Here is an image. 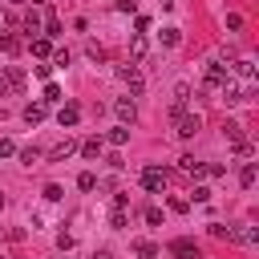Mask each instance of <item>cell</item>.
I'll return each mask as SVG.
<instances>
[{"instance_id": "6da1fadb", "label": "cell", "mask_w": 259, "mask_h": 259, "mask_svg": "<svg viewBox=\"0 0 259 259\" xmlns=\"http://www.w3.org/2000/svg\"><path fill=\"white\" fill-rule=\"evenodd\" d=\"M142 186H146L150 194H162V190H166V170H158V166H146V170H142Z\"/></svg>"}, {"instance_id": "7a4b0ae2", "label": "cell", "mask_w": 259, "mask_h": 259, "mask_svg": "<svg viewBox=\"0 0 259 259\" xmlns=\"http://www.w3.org/2000/svg\"><path fill=\"white\" fill-rule=\"evenodd\" d=\"M16 89H24V73L12 65V69L0 73V97H8V93H16Z\"/></svg>"}, {"instance_id": "3957f363", "label": "cell", "mask_w": 259, "mask_h": 259, "mask_svg": "<svg viewBox=\"0 0 259 259\" xmlns=\"http://www.w3.org/2000/svg\"><path fill=\"white\" fill-rule=\"evenodd\" d=\"M202 81H206V89H223V85L231 81V73H227V65L210 61V65H206V77H202Z\"/></svg>"}, {"instance_id": "277c9868", "label": "cell", "mask_w": 259, "mask_h": 259, "mask_svg": "<svg viewBox=\"0 0 259 259\" xmlns=\"http://www.w3.org/2000/svg\"><path fill=\"white\" fill-rule=\"evenodd\" d=\"M174 134H178V138H194V134H198V113H186V109H182V113L174 117Z\"/></svg>"}, {"instance_id": "5b68a950", "label": "cell", "mask_w": 259, "mask_h": 259, "mask_svg": "<svg viewBox=\"0 0 259 259\" xmlns=\"http://www.w3.org/2000/svg\"><path fill=\"white\" fill-rule=\"evenodd\" d=\"M121 81L130 85V93H134V97L146 89V81H142V73H138V65H134V61H130V65H121Z\"/></svg>"}, {"instance_id": "8992f818", "label": "cell", "mask_w": 259, "mask_h": 259, "mask_svg": "<svg viewBox=\"0 0 259 259\" xmlns=\"http://www.w3.org/2000/svg\"><path fill=\"white\" fill-rule=\"evenodd\" d=\"M73 150H77V138H69V134H65V138H61V142H57V146L49 150V162H65V158H69Z\"/></svg>"}, {"instance_id": "52a82bcc", "label": "cell", "mask_w": 259, "mask_h": 259, "mask_svg": "<svg viewBox=\"0 0 259 259\" xmlns=\"http://www.w3.org/2000/svg\"><path fill=\"white\" fill-rule=\"evenodd\" d=\"M170 255L174 259H198V247H194V239H174L170 243Z\"/></svg>"}, {"instance_id": "ba28073f", "label": "cell", "mask_w": 259, "mask_h": 259, "mask_svg": "<svg viewBox=\"0 0 259 259\" xmlns=\"http://www.w3.org/2000/svg\"><path fill=\"white\" fill-rule=\"evenodd\" d=\"M227 73H235V77H239V81H247V85L255 81V65H251L247 57H235V65H231Z\"/></svg>"}, {"instance_id": "9c48e42d", "label": "cell", "mask_w": 259, "mask_h": 259, "mask_svg": "<svg viewBox=\"0 0 259 259\" xmlns=\"http://www.w3.org/2000/svg\"><path fill=\"white\" fill-rule=\"evenodd\" d=\"M57 121H61V130H73V125L81 121V109H77V105H61V109H57Z\"/></svg>"}, {"instance_id": "30bf717a", "label": "cell", "mask_w": 259, "mask_h": 259, "mask_svg": "<svg viewBox=\"0 0 259 259\" xmlns=\"http://www.w3.org/2000/svg\"><path fill=\"white\" fill-rule=\"evenodd\" d=\"M113 109H117V117H121L125 125H130V121L138 117V109H134V101H130V97H121V101H113Z\"/></svg>"}, {"instance_id": "8fae6325", "label": "cell", "mask_w": 259, "mask_h": 259, "mask_svg": "<svg viewBox=\"0 0 259 259\" xmlns=\"http://www.w3.org/2000/svg\"><path fill=\"white\" fill-rule=\"evenodd\" d=\"M178 166H182V174H190V178H202V174H206V166H202V162H194L190 154H186V158H178Z\"/></svg>"}, {"instance_id": "7c38bea8", "label": "cell", "mask_w": 259, "mask_h": 259, "mask_svg": "<svg viewBox=\"0 0 259 259\" xmlns=\"http://www.w3.org/2000/svg\"><path fill=\"white\" fill-rule=\"evenodd\" d=\"M130 61H134V65H142V61H146V36H142V32H138V36H134V45H130Z\"/></svg>"}, {"instance_id": "4fadbf2b", "label": "cell", "mask_w": 259, "mask_h": 259, "mask_svg": "<svg viewBox=\"0 0 259 259\" xmlns=\"http://www.w3.org/2000/svg\"><path fill=\"white\" fill-rule=\"evenodd\" d=\"M24 121L28 125H40L45 121V105H24Z\"/></svg>"}, {"instance_id": "5bb4252c", "label": "cell", "mask_w": 259, "mask_h": 259, "mask_svg": "<svg viewBox=\"0 0 259 259\" xmlns=\"http://www.w3.org/2000/svg\"><path fill=\"white\" fill-rule=\"evenodd\" d=\"M81 154L85 158H101V138H85L81 142Z\"/></svg>"}, {"instance_id": "9a60e30c", "label": "cell", "mask_w": 259, "mask_h": 259, "mask_svg": "<svg viewBox=\"0 0 259 259\" xmlns=\"http://www.w3.org/2000/svg\"><path fill=\"white\" fill-rule=\"evenodd\" d=\"M40 12H24V32H40Z\"/></svg>"}, {"instance_id": "2e32d148", "label": "cell", "mask_w": 259, "mask_h": 259, "mask_svg": "<svg viewBox=\"0 0 259 259\" xmlns=\"http://www.w3.org/2000/svg\"><path fill=\"white\" fill-rule=\"evenodd\" d=\"M125 142H130V130H125V125L109 130V146H125Z\"/></svg>"}, {"instance_id": "e0dca14e", "label": "cell", "mask_w": 259, "mask_h": 259, "mask_svg": "<svg viewBox=\"0 0 259 259\" xmlns=\"http://www.w3.org/2000/svg\"><path fill=\"white\" fill-rule=\"evenodd\" d=\"M134 251H138L142 259H154V255H158V247H154V243H146V239H138V243H134Z\"/></svg>"}, {"instance_id": "ac0fdd59", "label": "cell", "mask_w": 259, "mask_h": 259, "mask_svg": "<svg viewBox=\"0 0 259 259\" xmlns=\"http://www.w3.org/2000/svg\"><path fill=\"white\" fill-rule=\"evenodd\" d=\"M174 101H178V105H186V101H190V85H186V81H178V85H174Z\"/></svg>"}, {"instance_id": "d6986e66", "label": "cell", "mask_w": 259, "mask_h": 259, "mask_svg": "<svg viewBox=\"0 0 259 259\" xmlns=\"http://www.w3.org/2000/svg\"><path fill=\"white\" fill-rule=\"evenodd\" d=\"M223 134H227L231 142H243V125H239V121H227V125H223Z\"/></svg>"}, {"instance_id": "ffe728a7", "label": "cell", "mask_w": 259, "mask_h": 259, "mask_svg": "<svg viewBox=\"0 0 259 259\" xmlns=\"http://www.w3.org/2000/svg\"><path fill=\"white\" fill-rule=\"evenodd\" d=\"M239 182H243V186H247V190H251V186H255V166H251V162H247V166H243V170H239Z\"/></svg>"}, {"instance_id": "44dd1931", "label": "cell", "mask_w": 259, "mask_h": 259, "mask_svg": "<svg viewBox=\"0 0 259 259\" xmlns=\"http://www.w3.org/2000/svg\"><path fill=\"white\" fill-rule=\"evenodd\" d=\"M0 49H4V53H8V57H12V53H20V40H16V36H8V32H4V36H0Z\"/></svg>"}, {"instance_id": "7402d4cb", "label": "cell", "mask_w": 259, "mask_h": 259, "mask_svg": "<svg viewBox=\"0 0 259 259\" xmlns=\"http://www.w3.org/2000/svg\"><path fill=\"white\" fill-rule=\"evenodd\" d=\"M45 198H49V202H61V198H65V190H61L57 182H49V186H45Z\"/></svg>"}, {"instance_id": "603a6c76", "label": "cell", "mask_w": 259, "mask_h": 259, "mask_svg": "<svg viewBox=\"0 0 259 259\" xmlns=\"http://www.w3.org/2000/svg\"><path fill=\"white\" fill-rule=\"evenodd\" d=\"M109 227H117V231L125 227V206H113V214H109Z\"/></svg>"}, {"instance_id": "cb8c5ba5", "label": "cell", "mask_w": 259, "mask_h": 259, "mask_svg": "<svg viewBox=\"0 0 259 259\" xmlns=\"http://www.w3.org/2000/svg\"><path fill=\"white\" fill-rule=\"evenodd\" d=\"M178 40H182V36H178V28H166V32H162V45H166V49H174Z\"/></svg>"}, {"instance_id": "d4e9b609", "label": "cell", "mask_w": 259, "mask_h": 259, "mask_svg": "<svg viewBox=\"0 0 259 259\" xmlns=\"http://www.w3.org/2000/svg\"><path fill=\"white\" fill-rule=\"evenodd\" d=\"M61 101V89L57 85H45V105H57Z\"/></svg>"}, {"instance_id": "484cf974", "label": "cell", "mask_w": 259, "mask_h": 259, "mask_svg": "<svg viewBox=\"0 0 259 259\" xmlns=\"http://www.w3.org/2000/svg\"><path fill=\"white\" fill-rule=\"evenodd\" d=\"M36 158H40V150H36V146H28V150H20V162H24V166H32Z\"/></svg>"}, {"instance_id": "4316f807", "label": "cell", "mask_w": 259, "mask_h": 259, "mask_svg": "<svg viewBox=\"0 0 259 259\" xmlns=\"http://www.w3.org/2000/svg\"><path fill=\"white\" fill-rule=\"evenodd\" d=\"M85 53H89V61H105V49H101V45H93V40H89V49H85Z\"/></svg>"}, {"instance_id": "83f0119b", "label": "cell", "mask_w": 259, "mask_h": 259, "mask_svg": "<svg viewBox=\"0 0 259 259\" xmlns=\"http://www.w3.org/2000/svg\"><path fill=\"white\" fill-rule=\"evenodd\" d=\"M235 154H239V158H251L255 146H251V142H235Z\"/></svg>"}, {"instance_id": "f1b7e54d", "label": "cell", "mask_w": 259, "mask_h": 259, "mask_svg": "<svg viewBox=\"0 0 259 259\" xmlns=\"http://www.w3.org/2000/svg\"><path fill=\"white\" fill-rule=\"evenodd\" d=\"M77 186H81V190H93V186H97V178H93V174H89V170H85V174H81V178H77Z\"/></svg>"}, {"instance_id": "f546056e", "label": "cell", "mask_w": 259, "mask_h": 259, "mask_svg": "<svg viewBox=\"0 0 259 259\" xmlns=\"http://www.w3.org/2000/svg\"><path fill=\"white\" fill-rule=\"evenodd\" d=\"M45 32H49V36H57V32H61V20H57V16H49V20H45Z\"/></svg>"}, {"instance_id": "4dcf8cb0", "label": "cell", "mask_w": 259, "mask_h": 259, "mask_svg": "<svg viewBox=\"0 0 259 259\" xmlns=\"http://www.w3.org/2000/svg\"><path fill=\"white\" fill-rule=\"evenodd\" d=\"M32 53H36V57H49V40H45V36H40V40H32Z\"/></svg>"}, {"instance_id": "1f68e13d", "label": "cell", "mask_w": 259, "mask_h": 259, "mask_svg": "<svg viewBox=\"0 0 259 259\" xmlns=\"http://www.w3.org/2000/svg\"><path fill=\"white\" fill-rule=\"evenodd\" d=\"M146 223H150V227H158V223H162V210H158V206H150V210H146Z\"/></svg>"}, {"instance_id": "d6a6232c", "label": "cell", "mask_w": 259, "mask_h": 259, "mask_svg": "<svg viewBox=\"0 0 259 259\" xmlns=\"http://www.w3.org/2000/svg\"><path fill=\"white\" fill-rule=\"evenodd\" d=\"M227 28H231V32H235V28H243V16H239V12H231V16H227Z\"/></svg>"}, {"instance_id": "836d02e7", "label": "cell", "mask_w": 259, "mask_h": 259, "mask_svg": "<svg viewBox=\"0 0 259 259\" xmlns=\"http://www.w3.org/2000/svg\"><path fill=\"white\" fill-rule=\"evenodd\" d=\"M8 154H16V146H12L8 138H0V158H8Z\"/></svg>"}, {"instance_id": "e575fe53", "label": "cell", "mask_w": 259, "mask_h": 259, "mask_svg": "<svg viewBox=\"0 0 259 259\" xmlns=\"http://www.w3.org/2000/svg\"><path fill=\"white\" fill-rule=\"evenodd\" d=\"M93 259H113V251H109V247H101V251H93Z\"/></svg>"}, {"instance_id": "d590c367", "label": "cell", "mask_w": 259, "mask_h": 259, "mask_svg": "<svg viewBox=\"0 0 259 259\" xmlns=\"http://www.w3.org/2000/svg\"><path fill=\"white\" fill-rule=\"evenodd\" d=\"M0 28H4V12H0Z\"/></svg>"}, {"instance_id": "8d00e7d4", "label": "cell", "mask_w": 259, "mask_h": 259, "mask_svg": "<svg viewBox=\"0 0 259 259\" xmlns=\"http://www.w3.org/2000/svg\"><path fill=\"white\" fill-rule=\"evenodd\" d=\"M0 206H4V194H0Z\"/></svg>"}]
</instances>
